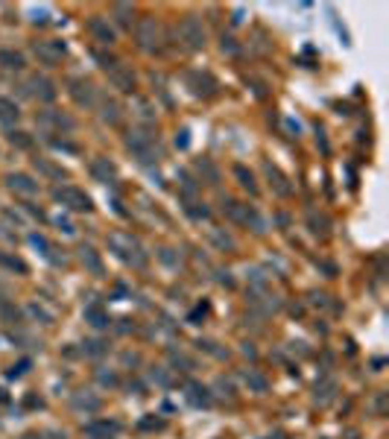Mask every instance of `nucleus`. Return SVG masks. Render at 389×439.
Listing matches in <instances>:
<instances>
[{
    "mask_svg": "<svg viewBox=\"0 0 389 439\" xmlns=\"http://www.w3.org/2000/svg\"><path fill=\"white\" fill-rule=\"evenodd\" d=\"M9 115H15V112H12V105L0 100V118H9Z\"/></svg>",
    "mask_w": 389,
    "mask_h": 439,
    "instance_id": "nucleus-1",
    "label": "nucleus"
}]
</instances>
